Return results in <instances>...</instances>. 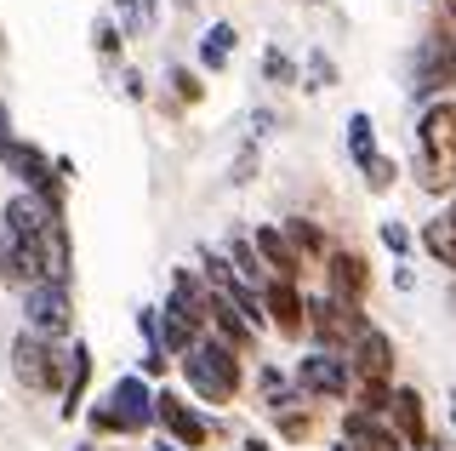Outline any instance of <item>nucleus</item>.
Listing matches in <instances>:
<instances>
[{
    "instance_id": "1",
    "label": "nucleus",
    "mask_w": 456,
    "mask_h": 451,
    "mask_svg": "<svg viewBox=\"0 0 456 451\" xmlns=\"http://www.w3.org/2000/svg\"><path fill=\"white\" fill-rule=\"evenodd\" d=\"M417 172H422L428 194L456 189V97L428 103V115L417 126Z\"/></svg>"
},
{
    "instance_id": "2",
    "label": "nucleus",
    "mask_w": 456,
    "mask_h": 451,
    "mask_svg": "<svg viewBox=\"0 0 456 451\" xmlns=\"http://www.w3.org/2000/svg\"><path fill=\"white\" fill-rule=\"evenodd\" d=\"M177 365H183L189 389H194L206 406H228V400L240 394V355H234L228 343H217L211 332H200L194 343L177 355Z\"/></svg>"
},
{
    "instance_id": "3",
    "label": "nucleus",
    "mask_w": 456,
    "mask_h": 451,
    "mask_svg": "<svg viewBox=\"0 0 456 451\" xmlns=\"http://www.w3.org/2000/svg\"><path fill=\"white\" fill-rule=\"evenodd\" d=\"M12 377H18L28 394L63 389V377H69V348H63V343H46V337H35V332H18V337H12Z\"/></svg>"
},
{
    "instance_id": "4",
    "label": "nucleus",
    "mask_w": 456,
    "mask_h": 451,
    "mask_svg": "<svg viewBox=\"0 0 456 451\" xmlns=\"http://www.w3.org/2000/svg\"><path fill=\"white\" fill-rule=\"evenodd\" d=\"M149 422H154V389L142 383V377H120V383L103 394V406L92 412L97 434H142Z\"/></svg>"
},
{
    "instance_id": "5",
    "label": "nucleus",
    "mask_w": 456,
    "mask_h": 451,
    "mask_svg": "<svg viewBox=\"0 0 456 451\" xmlns=\"http://www.w3.org/2000/svg\"><path fill=\"white\" fill-rule=\"evenodd\" d=\"M303 332L320 348H331V355H348V343L365 332V315H360V303H342L325 291V298H303Z\"/></svg>"
},
{
    "instance_id": "6",
    "label": "nucleus",
    "mask_w": 456,
    "mask_h": 451,
    "mask_svg": "<svg viewBox=\"0 0 456 451\" xmlns=\"http://www.w3.org/2000/svg\"><path fill=\"white\" fill-rule=\"evenodd\" d=\"M23 332L46 337V343H57V337L75 332V303H69V286H46V280H35V286L23 291Z\"/></svg>"
},
{
    "instance_id": "7",
    "label": "nucleus",
    "mask_w": 456,
    "mask_h": 451,
    "mask_svg": "<svg viewBox=\"0 0 456 451\" xmlns=\"http://www.w3.org/2000/svg\"><path fill=\"white\" fill-rule=\"evenodd\" d=\"M297 394H320V400H348V355H331V348H308L291 372Z\"/></svg>"
},
{
    "instance_id": "8",
    "label": "nucleus",
    "mask_w": 456,
    "mask_h": 451,
    "mask_svg": "<svg viewBox=\"0 0 456 451\" xmlns=\"http://www.w3.org/2000/svg\"><path fill=\"white\" fill-rule=\"evenodd\" d=\"M382 417H388V429H394V440H399V446H411V451H422V446H428V406H422V394H417V389L394 383V389H388V400H382Z\"/></svg>"
},
{
    "instance_id": "9",
    "label": "nucleus",
    "mask_w": 456,
    "mask_h": 451,
    "mask_svg": "<svg viewBox=\"0 0 456 451\" xmlns=\"http://www.w3.org/2000/svg\"><path fill=\"white\" fill-rule=\"evenodd\" d=\"M154 422H166V429L177 434V446H183V451H194V446H206V440H211V422L200 417L194 406L183 400V394H171V389L154 394Z\"/></svg>"
},
{
    "instance_id": "10",
    "label": "nucleus",
    "mask_w": 456,
    "mask_h": 451,
    "mask_svg": "<svg viewBox=\"0 0 456 451\" xmlns=\"http://www.w3.org/2000/svg\"><path fill=\"white\" fill-rule=\"evenodd\" d=\"M0 280H6L12 291H28L40 280V251L28 234H12V229H0Z\"/></svg>"
},
{
    "instance_id": "11",
    "label": "nucleus",
    "mask_w": 456,
    "mask_h": 451,
    "mask_svg": "<svg viewBox=\"0 0 456 451\" xmlns=\"http://www.w3.org/2000/svg\"><path fill=\"white\" fill-rule=\"evenodd\" d=\"M251 241V251L263 258V269H268V280H303V258H297L291 246H285V234L274 229V223H256V234H246Z\"/></svg>"
},
{
    "instance_id": "12",
    "label": "nucleus",
    "mask_w": 456,
    "mask_h": 451,
    "mask_svg": "<svg viewBox=\"0 0 456 451\" xmlns=\"http://www.w3.org/2000/svg\"><path fill=\"white\" fill-rule=\"evenodd\" d=\"M256 298H263V320H274L285 337H303V291L291 280H268Z\"/></svg>"
},
{
    "instance_id": "13",
    "label": "nucleus",
    "mask_w": 456,
    "mask_h": 451,
    "mask_svg": "<svg viewBox=\"0 0 456 451\" xmlns=\"http://www.w3.org/2000/svg\"><path fill=\"white\" fill-rule=\"evenodd\" d=\"M342 440H348V446H370V451H399L388 417L365 412V406H348V412H342Z\"/></svg>"
},
{
    "instance_id": "14",
    "label": "nucleus",
    "mask_w": 456,
    "mask_h": 451,
    "mask_svg": "<svg viewBox=\"0 0 456 451\" xmlns=\"http://www.w3.org/2000/svg\"><path fill=\"white\" fill-rule=\"evenodd\" d=\"M325 263H331V298L342 303H360L365 298V286H370V269H365V258L360 251H325Z\"/></svg>"
},
{
    "instance_id": "15",
    "label": "nucleus",
    "mask_w": 456,
    "mask_h": 451,
    "mask_svg": "<svg viewBox=\"0 0 456 451\" xmlns=\"http://www.w3.org/2000/svg\"><path fill=\"white\" fill-rule=\"evenodd\" d=\"M445 80H456V40L434 35L417 52V92H434V86H445Z\"/></svg>"
},
{
    "instance_id": "16",
    "label": "nucleus",
    "mask_w": 456,
    "mask_h": 451,
    "mask_svg": "<svg viewBox=\"0 0 456 451\" xmlns=\"http://www.w3.org/2000/svg\"><path fill=\"white\" fill-rule=\"evenodd\" d=\"M86 383H92V348L75 337V348H69V377H63V417L75 422L80 400H86Z\"/></svg>"
},
{
    "instance_id": "17",
    "label": "nucleus",
    "mask_w": 456,
    "mask_h": 451,
    "mask_svg": "<svg viewBox=\"0 0 456 451\" xmlns=\"http://www.w3.org/2000/svg\"><path fill=\"white\" fill-rule=\"evenodd\" d=\"M234 23H211V29L206 35H200V63H206L211 69V75H223V69H228V58H234Z\"/></svg>"
},
{
    "instance_id": "18",
    "label": "nucleus",
    "mask_w": 456,
    "mask_h": 451,
    "mask_svg": "<svg viewBox=\"0 0 456 451\" xmlns=\"http://www.w3.org/2000/svg\"><path fill=\"white\" fill-rule=\"evenodd\" d=\"M422 246H428V258H439V269L456 275V223H451V217L422 223Z\"/></svg>"
},
{
    "instance_id": "19",
    "label": "nucleus",
    "mask_w": 456,
    "mask_h": 451,
    "mask_svg": "<svg viewBox=\"0 0 456 451\" xmlns=\"http://www.w3.org/2000/svg\"><path fill=\"white\" fill-rule=\"evenodd\" d=\"M280 234H285V246H291L303 263H308V258H325V251H331V246H325V234L314 229L308 217H291V223H280Z\"/></svg>"
},
{
    "instance_id": "20",
    "label": "nucleus",
    "mask_w": 456,
    "mask_h": 451,
    "mask_svg": "<svg viewBox=\"0 0 456 451\" xmlns=\"http://www.w3.org/2000/svg\"><path fill=\"white\" fill-rule=\"evenodd\" d=\"M228 269H234L240 280H246L251 291H263V286H268V269H263V258L251 251V241H246V234H240V241H228Z\"/></svg>"
},
{
    "instance_id": "21",
    "label": "nucleus",
    "mask_w": 456,
    "mask_h": 451,
    "mask_svg": "<svg viewBox=\"0 0 456 451\" xmlns=\"http://www.w3.org/2000/svg\"><path fill=\"white\" fill-rule=\"evenodd\" d=\"M348 154H354V166H360V172L377 160V132H370V115H365V109H354V115H348Z\"/></svg>"
},
{
    "instance_id": "22",
    "label": "nucleus",
    "mask_w": 456,
    "mask_h": 451,
    "mask_svg": "<svg viewBox=\"0 0 456 451\" xmlns=\"http://www.w3.org/2000/svg\"><path fill=\"white\" fill-rule=\"evenodd\" d=\"M18 132H12V109L6 103H0V166H6V172H12V160H18Z\"/></svg>"
},
{
    "instance_id": "23",
    "label": "nucleus",
    "mask_w": 456,
    "mask_h": 451,
    "mask_svg": "<svg viewBox=\"0 0 456 451\" xmlns=\"http://www.w3.org/2000/svg\"><path fill=\"white\" fill-rule=\"evenodd\" d=\"M308 429H314L308 412H297V406H291V412H280V434H285V440H308Z\"/></svg>"
},
{
    "instance_id": "24",
    "label": "nucleus",
    "mask_w": 456,
    "mask_h": 451,
    "mask_svg": "<svg viewBox=\"0 0 456 451\" xmlns=\"http://www.w3.org/2000/svg\"><path fill=\"white\" fill-rule=\"evenodd\" d=\"M171 92H177L183 103H200V75L194 69H171Z\"/></svg>"
},
{
    "instance_id": "25",
    "label": "nucleus",
    "mask_w": 456,
    "mask_h": 451,
    "mask_svg": "<svg viewBox=\"0 0 456 451\" xmlns=\"http://www.w3.org/2000/svg\"><path fill=\"white\" fill-rule=\"evenodd\" d=\"M394 177H399V172H394V160H382V154H377V160H370V166H365V183H370V189H377V194H382V189H388V183H394Z\"/></svg>"
},
{
    "instance_id": "26",
    "label": "nucleus",
    "mask_w": 456,
    "mask_h": 451,
    "mask_svg": "<svg viewBox=\"0 0 456 451\" xmlns=\"http://www.w3.org/2000/svg\"><path fill=\"white\" fill-rule=\"evenodd\" d=\"M382 246H388L394 258H399V251H411V234H405V223H394V217L382 223Z\"/></svg>"
},
{
    "instance_id": "27",
    "label": "nucleus",
    "mask_w": 456,
    "mask_h": 451,
    "mask_svg": "<svg viewBox=\"0 0 456 451\" xmlns=\"http://www.w3.org/2000/svg\"><path fill=\"white\" fill-rule=\"evenodd\" d=\"M97 52H103V58L120 52V29H114V18H97Z\"/></svg>"
},
{
    "instance_id": "28",
    "label": "nucleus",
    "mask_w": 456,
    "mask_h": 451,
    "mask_svg": "<svg viewBox=\"0 0 456 451\" xmlns=\"http://www.w3.org/2000/svg\"><path fill=\"white\" fill-rule=\"evenodd\" d=\"M268 80H280V86H291V80H297V69H291V58H280V52H268Z\"/></svg>"
},
{
    "instance_id": "29",
    "label": "nucleus",
    "mask_w": 456,
    "mask_h": 451,
    "mask_svg": "<svg viewBox=\"0 0 456 451\" xmlns=\"http://www.w3.org/2000/svg\"><path fill=\"white\" fill-rule=\"evenodd\" d=\"M166 372V355L160 348H149V355H142V377H160Z\"/></svg>"
},
{
    "instance_id": "30",
    "label": "nucleus",
    "mask_w": 456,
    "mask_h": 451,
    "mask_svg": "<svg viewBox=\"0 0 456 451\" xmlns=\"http://www.w3.org/2000/svg\"><path fill=\"white\" fill-rule=\"evenodd\" d=\"M308 69H314V80H320V86H331V63H325L320 52H314V58H308Z\"/></svg>"
},
{
    "instance_id": "31",
    "label": "nucleus",
    "mask_w": 456,
    "mask_h": 451,
    "mask_svg": "<svg viewBox=\"0 0 456 451\" xmlns=\"http://www.w3.org/2000/svg\"><path fill=\"white\" fill-rule=\"evenodd\" d=\"M154 451H183V446H166V440H160V446H154Z\"/></svg>"
},
{
    "instance_id": "32",
    "label": "nucleus",
    "mask_w": 456,
    "mask_h": 451,
    "mask_svg": "<svg viewBox=\"0 0 456 451\" xmlns=\"http://www.w3.org/2000/svg\"><path fill=\"white\" fill-rule=\"evenodd\" d=\"M337 451H360V446H348V440H342V446H337Z\"/></svg>"
},
{
    "instance_id": "33",
    "label": "nucleus",
    "mask_w": 456,
    "mask_h": 451,
    "mask_svg": "<svg viewBox=\"0 0 456 451\" xmlns=\"http://www.w3.org/2000/svg\"><path fill=\"white\" fill-rule=\"evenodd\" d=\"M445 217H451V223H456V201H451V211H445Z\"/></svg>"
},
{
    "instance_id": "34",
    "label": "nucleus",
    "mask_w": 456,
    "mask_h": 451,
    "mask_svg": "<svg viewBox=\"0 0 456 451\" xmlns=\"http://www.w3.org/2000/svg\"><path fill=\"white\" fill-rule=\"evenodd\" d=\"M445 6H451V18H456V0H445Z\"/></svg>"
},
{
    "instance_id": "35",
    "label": "nucleus",
    "mask_w": 456,
    "mask_h": 451,
    "mask_svg": "<svg viewBox=\"0 0 456 451\" xmlns=\"http://www.w3.org/2000/svg\"><path fill=\"white\" fill-rule=\"evenodd\" d=\"M451 406H456V394H451Z\"/></svg>"
},
{
    "instance_id": "36",
    "label": "nucleus",
    "mask_w": 456,
    "mask_h": 451,
    "mask_svg": "<svg viewBox=\"0 0 456 451\" xmlns=\"http://www.w3.org/2000/svg\"><path fill=\"white\" fill-rule=\"evenodd\" d=\"M360 451H370V446H360Z\"/></svg>"
}]
</instances>
